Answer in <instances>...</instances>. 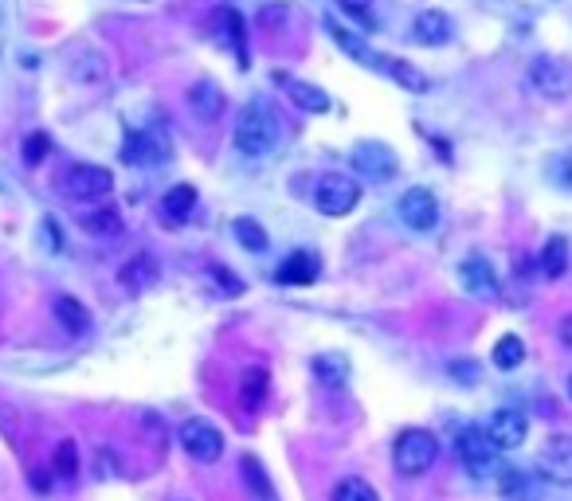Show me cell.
I'll return each instance as SVG.
<instances>
[{"instance_id": "1", "label": "cell", "mask_w": 572, "mask_h": 501, "mask_svg": "<svg viewBox=\"0 0 572 501\" xmlns=\"http://www.w3.org/2000/svg\"><path fill=\"white\" fill-rule=\"evenodd\" d=\"M279 145V114L267 98H251L236 118V149L243 157H267Z\"/></svg>"}, {"instance_id": "2", "label": "cell", "mask_w": 572, "mask_h": 501, "mask_svg": "<svg viewBox=\"0 0 572 501\" xmlns=\"http://www.w3.org/2000/svg\"><path fill=\"white\" fill-rule=\"evenodd\" d=\"M439 458V439L424 431V427H408L396 435V447H392V466L404 474V478H420L428 474Z\"/></svg>"}, {"instance_id": "3", "label": "cell", "mask_w": 572, "mask_h": 501, "mask_svg": "<svg viewBox=\"0 0 572 501\" xmlns=\"http://www.w3.org/2000/svg\"><path fill=\"white\" fill-rule=\"evenodd\" d=\"M314 204L326 216H349L361 204V184L345 177V173H326L314 188Z\"/></svg>"}, {"instance_id": "4", "label": "cell", "mask_w": 572, "mask_h": 501, "mask_svg": "<svg viewBox=\"0 0 572 501\" xmlns=\"http://www.w3.org/2000/svg\"><path fill=\"white\" fill-rule=\"evenodd\" d=\"M529 83L545 98H569L572 94V63L557 55H541L529 63Z\"/></svg>"}, {"instance_id": "5", "label": "cell", "mask_w": 572, "mask_h": 501, "mask_svg": "<svg viewBox=\"0 0 572 501\" xmlns=\"http://www.w3.org/2000/svg\"><path fill=\"white\" fill-rule=\"evenodd\" d=\"M71 200H102V196H110L114 192V177H110V169H102V165H71L67 173H63V184H59Z\"/></svg>"}, {"instance_id": "6", "label": "cell", "mask_w": 572, "mask_h": 501, "mask_svg": "<svg viewBox=\"0 0 572 501\" xmlns=\"http://www.w3.org/2000/svg\"><path fill=\"white\" fill-rule=\"evenodd\" d=\"M459 458H463L471 478H486V474L498 470V447L486 439L482 427H463L459 431Z\"/></svg>"}, {"instance_id": "7", "label": "cell", "mask_w": 572, "mask_h": 501, "mask_svg": "<svg viewBox=\"0 0 572 501\" xmlns=\"http://www.w3.org/2000/svg\"><path fill=\"white\" fill-rule=\"evenodd\" d=\"M349 165H353L361 177H369V181H392L396 169H400L396 153H392L388 145H381V141H361V145L349 153Z\"/></svg>"}, {"instance_id": "8", "label": "cell", "mask_w": 572, "mask_h": 501, "mask_svg": "<svg viewBox=\"0 0 572 501\" xmlns=\"http://www.w3.org/2000/svg\"><path fill=\"white\" fill-rule=\"evenodd\" d=\"M486 439L498 447V451H518L525 443V435H529V419H525V411L518 408H498L490 419H486Z\"/></svg>"}, {"instance_id": "9", "label": "cell", "mask_w": 572, "mask_h": 501, "mask_svg": "<svg viewBox=\"0 0 572 501\" xmlns=\"http://www.w3.org/2000/svg\"><path fill=\"white\" fill-rule=\"evenodd\" d=\"M537 470L545 482L553 486H572V435H553L545 439L541 455H537Z\"/></svg>"}, {"instance_id": "10", "label": "cell", "mask_w": 572, "mask_h": 501, "mask_svg": "<svg viewBox=\"0 0 572 501\" xmlns=\"http://www.w3.org/2000/svg\"><path fill=\"white\" fill-rule=\"evenodd\" d=\"M181 447H185V455L196 458V462H216V458L224 455V435H220L208 419H189V423L181 427Z\"/></svg>"}, {"instance_id": "11", "label": "cell", "mask_w": 572, "mask_h": 501, "mask_svg": "<svg viewBox=\"0 0 572 501\" xmlns=\"http://www.w3.org/2000/svg\"><path fill=\"white\" fill-rule=\"evenodd\" d=\"M396 212H400L404 228H412V231H431L439 224V204H435L431 188H408V192L400 196Z\"/></svg>"}, {"instance_id": "12", "label": "cell", "mask_w": 572, "mask_h": 501, "mask_svg": "<svg viewBox=\"0 0 572 501\" xmlns=\"http://www.w3.org/2000/svg\"><path fill=\"white\" fill-rule=\"evenodd\" d=\"M459 278H463L467 294H475V298H498V274H494V267L482 255H467L463 267H459Z\"/></svg>"}, {"instance_id": "13", "label": "cell", "mask_w": 572, "mask_h": 501, "mask_svg": "<svg viewBox=\"0 0 572 501\" xmlns=\"http://www.w3.org/2000/svg\"><path fill=\"white\" fill-rule=\"evenodd\" d=\"M189 106L200 122H220V114L228 110V98H224V91L212 79H200V83L189 87Z\"/></svg>"}, {"instance_id": "14", "label": "cell", "mask_w": 572, "mask_h": 501, "mask_svg": "<svg viewBox=\"0 0 572 501\" xmlns=\"http://www.w3.org/2000/svg\"><path fill=\"white\" fill-rule=\"evenodd\" d=\"M318 271H322V263H318L314 251H294V255H286L279 263L275 278L283 286H310V282H318Z\"/></svg>"}, {"instance_id": "15", "label": "cell", "mask_w": 572, "mask_h": 501, "mask_svg": "<svg viewBox=\"0 0 572 501\" xmlns=\"http://www.w3.org/2000/svg\"><path fill=\"white\" fill-rule=\"evenodd\" d=\"M279 83H283L286 98H290L298 110H306V114H326V110H330V94L322 91V87L302 83V79H290V75H279Z\"/></svg>"}, {"instance_id": "16", "label": "cell", "mask_w": 572, "mask_h": 501, "mask_svg": "<svg viewBox=\"0 0 572 501\" xmlns=\"http://www.w3.org/2000/svg\"><path fill=\"white\" fill-rule=\"evenodd\" d=\"M165 141L157 134H149V130H138V134L126 137V149H122V157L130 161V165H161L165 161Z\"/></svg>"}, {"instance_id": "17", "label": "cell", "mask_w": 572, "mask_h": 501, "mask_svg": "<svg viewBox=\"0 0 572 501\" xmlns=\"http://www.w3.org/2000/svg\"><path fill=\"white\" fill-rule=\"evenodd\" d=\"M412 40L424 47H443L451 40V20H447L443 12H435V8L420 12V16L412 20Z\"/></svg>"}, {"instance_id": "18", "label": "cell", "mask_w": 572, "mask_h": 501, "mask_svg": "<svg viewBox=\"0 0 572 501\" xmlns=\"http://www.w3.org/2000/svg\"><path fill=\"white\" fill-rule=\"evenodd\" d=\"M192 208H196V188H192V184H177V188H169L165 200H161V220L177 228V224L189 220Z\"/></svg>"}, {"instance_id": "19", "label": "cell", "mask_w": 572, "mask_h": 501, "mask_svg": "<svg viewBox=\"0 0 572 501\" xmlns=\"http://www.w3.org/2000/svg\"><path fill=\"white\" fill-rule=\"evenodd\" d=\"M212 28H220L224 44L236 47L239 67H247V40H243V16H239L236 8H216V12H212Z\"/></svg>"}, {"instance_id": "20", "label": "cell", "mask_w": 572, "mask_h": 501, "mask_svg": "<svg viewBox=\"0 0 572 501\" xmlns=\"http://www.w3.org/2000/svg\"><path fill=\"white\" fill-rule=\"evenodd\" d=\"M326 28H330V36H334L337 44L345 47V51H349V55H353V59H361V63H365V67H377V71H381V55H377V51H373V47L365 44V40H361V36H353V32H349V28H345V24H337L334 16H326Z\"/></svg>"}, {"instance_id": "21", "label": "cell", "mask_w": 572, "mask_h": 501, "mask_svg": "<svg viewBox=\"0 0 572 501\" xmlns=\"http://www.w3.org/2000/svg\"><path fill=\"white\" fill-rule=\"evenodd\" d=\"M498 486H502V498L506 501H537L541 498V490H537V482L525 474V470H502V478H498Z\"/></svg>"}, {"instance_id": "22", "label": "cell", "mask_w": 572, "mask_h": 501, "mask_svg": "<svg viewBox=\"0 0 572 501\" xmlns=\"http://www.w3.org/2000/svg\"><path fill=\"white\" fill-rule=\"evenodd\" d=\"M55 318H59V325L67 329V333H75V337H83L87 329H91V314L83 310V302H75V298H55Z\"/></svg>"}, {"instance_id": "23", "label": "cell", "mask_w": 572, "mask_h": 501, "mask_svg": "<svg viewBox=\"0 0 572 501\" xmlns=\"http://www.w3.org/2000/svg\"><path fill=\"white\" fill-rule=\"evenodd\" d=\"M314 376H318L326 388H345L349 361H345L341 353H318V357H314Z\"/></svg>"}, {"instance_id": "24", "label": "cell", "mask_w": 572, "mask_h": 501, "mask_svg": "<svg viewBox=\"0 0 572 501\" xmlns=\"http://www.w3.org/2000/svg\"><path fill=\"white\" fill-rule=\"evenodd\" d=\"M267 388H271V372H267V368H247V372L239 376V396H243L247 408H259L263 396H267Z\"/></svg>"}, {"instance_id": "25", "label": "cell", "mask_w": 572, "mask_h": 501, "mask_svg": "<svg viewBox=\"0 0 572 501\" xmlns=\"http://www.w3.org/2000/svg\"><path fill=\"white\" fill-rule=\"evenodd\" d=\"M381 71L384 75H392L400 87H408V91H416V94H424L428 91V79L412 67V63H404V59H384L381 55Z\"/></svg>"}, {"instance_id": "26", "label": "cell", "mask_w": 572, "mask_h": 501, "mask_svg": "<svg viewBox=\"0 0 572 501\" xmlns=\"http://www.w3.org/2000/svg\"><path fill=\"white\" fill-rule=\"evenodd\" d=\"M569 267V243L561 239V235H553L549 243H545V251H541V274L545 278H561Z\"/></svg>"}, {"instance_id": "27", "label": "cell", "mask_w": 572, "mask_h": 501, "mask_svg": "<svg viewBox=\"0 0 572 501\" xmlns=\"http://www.w3.org/2000/svg\"><path fill=\"white\" fill-rule=\"evenodd\" d=\"M79 224H83V231L98 235V239H114V235L122 231V216H118L114 208H98V212H91V216H83Z\"/></svg>"}, {"instance_id": "28", "label": "cell", "mask_w": 572, "mask_h": 501, "mask_svg": "<svg viewBox=\"0 0 572 501\" xmlns=\"http://www.w3.org/2000/svg\"><path fill=\"white\" fill-rule=\"evenodd\" d=\"M122 282H126L130 290H145L149 282H157V263H153L149 255H138V259H130V263L122 267Z\"/></svg>"}, {"instance_id": "29", "label": "cell", "mask_w": 572, "mask_h": 501, "mask_svg": "<svg viewBox=\"0 0 572 501\" xmlns=\"http://www.w3.org/2000/svg\"><path fill=\"white\" fill-rule=\"evenodd\" d=\"M525 361V345L522 337H514V333H506L498 345H494V365L502 368V372H510V368H518Z\"/></svg>"}, {"instance_id": "30", "label": "cell", "mask_w": 572, "mask_h": 501, "mask_svg": "<svg viewBox=\"0 0 572 501\" xmlns=\"http://www.w3.org/2000/svg\"><path fill=\"white\" fill-rule=\"evenodd\" d=\"M232 235L239 239V247H243V251H267V231L259 228L255 220H247V216L232 224Z\"/></svg>"}, {"instance_id": "31", "label": "cell", "mask_w": 572, "mask_h": 501, "mask_svg": "<svg viewBox=\"0 0 572 501\" xmlns=\"http://www.w3.org/2000/svg\"><path fill=\"white\" fill-rule=\"evenodd\" d=\"M334 501H381V498H377V490L365 478H345V482H337Z\"/></svg>"}, {"instance_id": "32", "label": "cell", "mask_w": 572, "mask_h": 501, "mask_svg": "<svg viewBox=\"0 0 572 501\" xmlns=\"http://www.w3.org/2000/svg\"><path fill=\"white\" fill-rule=\"evenodd\" d=\"M55 474H59V478H75V474H79V447H75L71 439H63V443L55 447Z\"/></svg>"}, {"instance_id": "33", "label": "cell", "mask_w": 572, "mask_h": 501, "mask_svg": "<svg viewBox=\"0 0 572 501\" xmlns=\"http://www.w3.org/2000/svg\"><path fill=\"white\" fill-rule=\"evenodd\" d=\"M48 149H51L48 134H32L24 141V161H28V165H40V161L48 157Z\"/></svg>"}, {"instance_id": "34", "label": "cell", "mask_w": 572, "mask_h": 501, "mask_svg": "<svg viewBox=\"0 0 572 501\" xmlns=\"http://www.w3.org/2000/svg\"><path fill=\"white\" fill-rule=\"evenodd\" d=\"M243 474H247V482L255 486V494H271V482H267V474L259 470V462L247 455L243 458Z\"/></svg>"}, {"instance_id": "35", "label": "cell", "mask_w": 572, "mask_h": 501, "mask_svg": "<svg viewBox=\"0 0 572 501\" xmlns=\"http://www.w3.org/2000/svg\"><path fill=\"white\" fill-rule=\"evenodd\" d=\"M337 4H341L349 16H357L361 24H373V4H377V0H337Z\"/></svg>"}, {"instance_id": "36", "label": "cell", "mask_w": 572, "mask_h": 501, "mask_svg": "<svg viewBox=\"0 0 572 501\" xmlns=\"http://www.w3.org/2000/svg\"><path fill=\"white\" fill-rule=\"evenodd\" d=\"M286 16H290V8H286V4H267V8L259 12V24H263V28H283Z\"/></svg>"}, {"instance_id": "37", "label": "cell", "mask_w": 572, "mask_h": 501, "mask_svg": "<svg viewBox=\"0 0 572 501\" xmlns=\"http://www.w3.org/2000/svg\"><path fill=\"white\" fill-rule=\"evenodd\" d=\"M451 372H455L463 384H471V380H475V365H471V361H455V365H451Z\"/></svg>"}, {"instance_id": "38", "label": "cell", "mask_w": 572, "mask_h": 501, "mask_svg": "<svg viewBox=\"0 0 572 501\" xmlns=\"http://www.w3.org/2000/svg\"><path fill=\"white\" fill-rule=\"evenodd\" d=\"M561 165H569V173H553V177L565 184V188H572V153H565V157H561Z\"/></svg>"}, {"instance_id": "39", "label": "cell", "mask_w": 572, "mask_h": 501, "mask_svg": "<svg viewBox=\"0 0 572 501\" xmlns=\"http://www.w3.org/2000/svg\"><path fill=\"white\" fill-rule=\"evenodd\" d=\"M561 345H565V349H572V314L561 321Z\"/></svg>"}, {"instance_id": "40", "label": "cell", "mask_w": 572, "mask_h": 501, "mask_svg": "<svg viewBox=\"0 0 572 501\" xmlns=\"http://www.w3.org/2000/svg\"><path fill=\"white\" fill-rule=\"evenodd\" d=\"M569 400H572V376H569Z\"/></svg>"}]
</instances>
